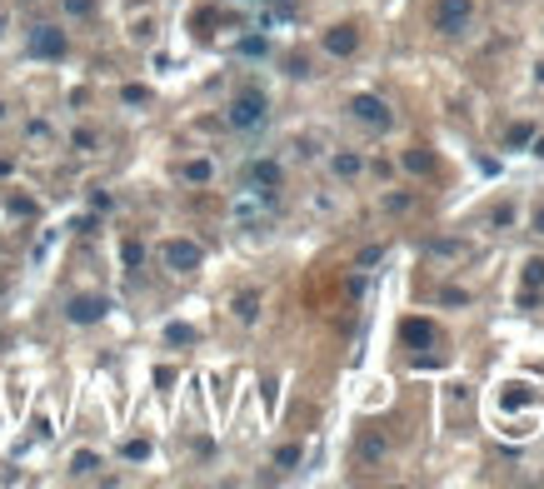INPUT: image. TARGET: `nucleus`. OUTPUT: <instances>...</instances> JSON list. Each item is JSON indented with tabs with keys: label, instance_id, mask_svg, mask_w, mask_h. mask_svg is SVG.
<instances>
[{
	"label": "nucleus",
	"instance_id": "nucleus-1",
	"mask_svg": "<svg viewBox=\"0 0 544 489\" xmlns=\"http://www.w3.org/2000/svg\"><path fill=\"white\" fill-rule=\"evenodd\" d=\"M350 110H355V120L369 125V130H390V125H395L390 105L379 100V95H355V100H350Z\"/></svg>",
	"mask_w": 544,
	"mask_h": 489
},
{
	"label": "nucleus",
	"instance_id": "nucleus-2",
	"mask_svg": "<svg viewBox=\"0 0 544 489\" xmlns=\"http://www.w3.org/2000/svg\"><path fill=\"white\" fill-rule=\"evenodd\" d=\"M260 120H265V95L260 90H245V95L230 100V125L235 130H255Z\"/></svg>",
	"mask_w": 544,
	"mask_h": 489
},
{
	"label": "nucleus",
	"instance_id": "nucleus-3",
	"mask_svg": "<svg viewBox=\"0 0 544 489\" xmlns=\"http://www.w3.org/2000/svg\"><path fill=\"white\" fill-rule=\"evenodd\" d=\"M110 315V300L105 295H75L70 305H65V319L70 324H95V319H105Z\"/></svg>",
	"mask_w": 544,
	"mask_h": 489
},
{
	"label": "nucleus",
	"instance_id": "nucleus-4",
	"mask_svg": "<svg viewBox=\"0 0 544 489\" xmlns=\"http://www.w3.org/2000/svg\"><path fill=\"white\" fill-rule=\"evenodd\" d=\"M30 56H40V61H61V56H65V30H56V25H35V30H30Z\"/></svg>",
	"mask_w": 544,
	"mask_h": 489
},
{
	"label": "nucleus",
	"instance_id": "nucleus-5",
	"mask_svg": "<svg viewBox=\"0 0 544 489\" xmlns=\"http://www.w3.org/2000/svg\"><path fill=\"white\" fill-rule=\"evenodd\" d=\"M469 11H474V0H440V6H434V30L455 35V30L469 20Z\"/></svg>",
	"mask_w": 544,
	"mask_h": 489
},
{
	"label": "nucleus",
	"instance_id": "nucleus-6",
	"mask_svg": "<svg viewBox=\"0 0 544 489\" xmlns=\"http://www.w3.org/2000/svg\"><path fill=\"white\" fill-rule=\"evenodd\" d=\"M200 260H205V250H200L195 240H170V245H165V265H170V269H180V275L200 269Z\"/></svg>",
	"mask_w": 544,
	"mask_h": 489
},
{
	"label": "nucleus",
	"instance_id": "nucleus-7",
	"mask_svg": "<svg viewBox=\"0 0 544 489\" xmlns=\"http://www.w3.org/2000/svg\"><path fill=\"white\" fill-rule=\"evenodd\" d=\"M324 50H330V56H355V50H360V30H355V25L324 30Z\"/></svg>",
	"mask_w": 544,
	"mask_h": 489
},
{
	"label": "nucleus",
	"instance_id": "nucleus-8",
	"mask_svg": "<svg viewBox=\"0 0 544 489\" xmlns=\"http://www.w3.org/2000/svg\"><path fill=\"white\" fill-rule=\"evenodd\" d=\"M400 335H405L410 350H424V345H434V324H429V319H405Z\"/></svg>",
	"mask_w": 544,
	"mask_h": 489
},
{
	"label": "nucleus",
	"instance_id": "nucleus-9",
	"mask_svg": "<svg viewBox=\"0 0 544 489\" xmlns=\"http://www.w3.org/2000/svg\"><path fill=\"white\" fill-rule=\"evenodd\" d=\"M250 185L275 190V185H280V165H275V160H255V165H250Z\"/></svg>",
	"mask_w": 544,
	"mask_h": 489
},
{
	"label": "nucleus",
	"instance_id": "nucleus-10",
	"mask_svg": "<svg viewBox=\"0 0 544 489\" xmlns=\"http://www.w3.org/2000/svg\"><path fill=\"white\" fill-rule=\"evenodd\" d=\"M235 319H245V324L260 319V295H255V290H240V295H235Z\"/></svg>",
	"mask_w": 544,
	"mask_h": 489
},
{
	"label": "nucleus",
	"instance_id": "nucleus-11",
	"mask_svg": "<svg viewBox=\"0 0 544 489\" xmlns=\"http://www.w3.org/2000/svg\"><path fill=\"white\" fill-rule=\"evenodd\" d=\"M330 165H335V175H345V180H355V175L365 170V160H360L355 150H340V155L330 160Z\"/></svg>",
	"mask_w": 544,
	"mask_h": 489
},
{
	"label": "nucleus",
	"instance_id": "nucleus-12",
	"mask_svg": "<svg viewBox=\"0 0 544 489\" xmlns=\"http://www.w3.org/2000/svg\"><path fill=\"white\" fill-rule=\"evenodd\" d=\"M95 469H100V455H95V450H75V455H70V474H75V479L95 474Z\"/></svg>",
	"mask_w": 544,
	"mask_h": 489
},
{
	"label": "nucleus",
	"instance_id": "nucleus-13",
	"mask_svg": "<svg viewBox=\"0 0 544 489\" xmlns=\"http://www.w3.org/2000/svg\"><path fill=\"white\" fill-rule=\"evenodd\" d=\"M400 165H405V170H415V175H429V170H434V155H429V150H405Z\"/></svg>",
	"mask_w": 544,
	"mask_h": 489
},
{
	"label": "nucleus",
	"instance_id": "nucleus-14",
	"mask_svg": "<svg viewBox=\"0 0 544 489\" xmlns=\"http://www.w3.org/2000/svg\"><path fill=\"white\" fill-rule=\"evenodd\" d=\"M120 260H125V269H140V265H145V245H140V240H125V245H120Z\"/></svg>",
	"mask_w": 544,
	"mask_h": 489
},
{
	"label": "nucleus",
	"instance_id": "nucleus-15",
	"mask_svg": "<svg viewBox=\"0 0 544 489\" xmlns=\"http://www.w3.org/2000/svg\"><path fill=\"white\" fill-rule=\"evenodd\" d=\"M165 340H170V345H195V330H190V324H180V319H170V324H165Z\"/></svg>",
	"mask_w": 544,
	"mask_h": 489
},
{
	"label": "nucleus",
	"instance_id": "nucleus-16",
	"mask_svg": "<svg viewBox=\"0 0 544 489\" xmlns=\"http://www.w3.org/2000/svg\"><path fill=\"white\" fill-rule=\"evenodd\" d=\"M210 175H215V165H210V160H190V165H185V180H190V185H205Z\"/></svg>",
	"mask_w": 544,
	"mask_h": 489
},
{
	"label": "nucleus",
	"instance_id": "nucleus-17",
	"mask_svg": "<svg viewBox=\"0 0 544 489\" xmlns=\"http://www.w3.org/2000/svg\"><path fill=\"white\" fill-rule=\"evenodd\" d=\"M529 140H534V125H524V120H519V125H510V150H524Z\"/></svg>",
	"mask_w": 544,
	"mask_h": 489
},
{
	"label": "nucleus",
	"instance_id": "nucleus-18",
	"mask_svg": "<svg viewBox=\"0 0 544 489\" xmlns=\"http://www.w3.org/2000/svg\"><path fill=\"white\" fill-rule=\"evenodd\" d=\"M385 455V440H379V434H365L360 440V459H379Z\"/></svg>",
	"mask_w": 544,
	"mask_h": 489
},
{
	"label": "nucleus",
	"instance_id": "nucleus-19",
	"mask_svg": "<svg viewBox=\"0 0 544 489\" xmlns=\"http://www.w3.org/2000/svg\"><path fill=\"white\" fill-rule=\"evenodd\" d=\"M265 50H270V40H265V35H245V40H240V56H250V61H255V56H265Z\"/></svg>",
	"mask_w": 544,
	"mask_h": 489
},
{
	"label": "nucleus",
	"instance_id": "nucleus-20",
	"mask_svg": "<svg viewBox=\"0 0 544 489\" xmlns=\"http://www.w3.org/2000/svg\"><path fill=\"white\" fill-rule=\"evenodd\" d=\"M524 285H529V290H534V285L544 290V260H524Z\"/></svg>",
	"mask_w": 544,
	"mask_h": 489
},
{
	"label": "nucleus",
	"instance_id": "nucleus-21",
	"mask_svg": "<svg viewBox=\"0 0 544 489\" xmlns=\"http://www.w3.org/2000/svg\"><path fill=\"white\" fill-rule=\"evenodd\" d=\"M275 464H280V469H295V464H300V445H280V450H275Z\"/></svg>",
	"mask_w": 544,
	"mask_h": 489
},
{
	"label": "nucleus",
	"instance_id": "nucleus-22",
	"mask_svg": "<svg viewBox=\"0 0 544 489\" xmlns=\"http://www.w3.org/2000/svg\"><path fill=\"white\" fill-rule=\"evenodd\" d=\"M120 100H125V105H145V100H150V90H145V85H125V90H120Z\"/></svg>",
	"mask_w": 544,
	"mask_h": 489
},
{
	"label": "nucleus",
	"instance_id": "nucleus-23",
	"mask_svg": "<svg viewBox=\"0 0 544 489\" xmlns=\"http://www.w3.org/2000/svg\"><path fill=\"white\" fill-rule=\"evenodd\" d=\"M510 395H505V405H529L534 395H529V385H505Z\"/></svg>",
	"mask_w": 544,
	"mask_h": 489
},
{
	"label": "nucleus",
	"instance_id": "nucleus-24",
	"mask_svg": "<svg viewBox=\"0 0 544 489\" xmlns=\"http://www.w3.org/2000/svg\"><path fill=\"white\" fill-rule=\"evenodd\" d=\"M125 459H150V440H130V445H125Z\"/></svg>",
	"mask_w": 544,
	"mask_h": 489
},
{
	"label": "nucleus",
	"instance_id": "nucleus-25",
	"mask_svg": "<svg viewBox=\"0 0 544 489\" xmlns=\"http://www.w3.org/2000/svg\"><path fill=\"white\" fill-rule=\"evenodd\" d=\"M65 11H70V15H90V11H95V0H65Z\"/></svg>",
	"mask_w": 544,
	"mask_h": 489
},
{
	"label": "nucleus",
	"instance_id": "nucleus-26",
	"mask_svg": "<svg viewBox=\"0 0 544 489\" xmlns=\"http://www.w3.org/2000/svg\"><path fill=\"white\" fill-rule=\"evenodd\" d=\"M385 210H395V215H400V210H410V195H390V200H385Z\"/></svg>",
	"mask_w": 544,
	"mask_h": 489
},
{
	"label": "nucleus",
	"instance_id": "nucleus-27",
	"mask_svg": "<svg viewBox=\"0 0 544 489\" xmlns=\"http://www.w3.org/2000/svg\"><path fill=\"white\" fill-rule=\"evenodd\" d=\"M440 300H445V305H469V295H464V290H445Z\"/></svg>",
	"mask_w": 544,
	"mask_h": 489
},
{
	"label": "nucleus",
	"instance_id": "nucleus-28",
	"mask_svg": "<svg viewBox=\"0 0 544 489\" xmlns=\"http://www.w3.org/2000/svg\"><path fill=\"white\" fill-rule=\"evenodd\" d=\"M534 230H539V235H544V205H539V210H534Z\"/></svg>",
	"mask_w": 544,
	"mask_h": 489
},
{
	"label": "nucleus",
	"instance_id": "nucleus-29",
	"mask_svg": "<svg viewBox=\"0 0 544 489\" xmlns=\"http://www.w3.org/2000/svg\"><path fill=\"white\" fill-rule=\"evenodd\" d=\"M529 145H534V155H539V160H544V135H534V140H529Z\"/></svg>",
	"mask_w": 544,
	"mask_h": 489
},
{
	"label": "nucleus",
	"instance_id": "nucleus-30",
	"mask_svg": "<svg viewBox=\"0 0 544 489\" xmlns=\"http://www.w3.org/2000/svg\"><path fill=\"white\" fill-rule=\"evenodd\" d=\"M0 115H6V105H0Z\"/></svg>",
	"mask_w": 544,
	"mask_h": 489
},
{
	"label": "nucleus",
	"instance_id": "nucleus-31",
	"mask_svg": "<svg viewBox=\"0 0 544 489\" xmlns=\"http://www.w3.org/2000/svg\"><path fill=\"white\" fill-rule=\"evenodd\" d=\"M0 30H6V20H0Z\"/></svg>",
	"mask_w": 544,
	"mask_h": 489
}]
</instances>
